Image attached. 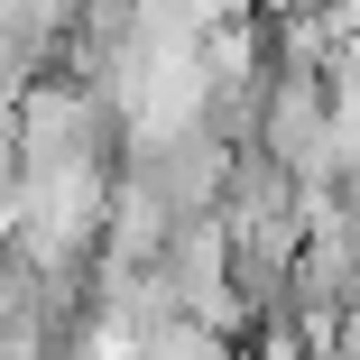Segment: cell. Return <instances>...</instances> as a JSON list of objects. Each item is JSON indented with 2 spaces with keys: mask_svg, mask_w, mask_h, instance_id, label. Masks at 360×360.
<instances>
[{
  "mask_svg": "<svg viewBox=\"0 0 360 360\" xmlns=\"http://www.w3.org/2000/svg\"><path fill=\"white\" fill-rule=\"evenodd\" d=\"M240 148H222L212 129H167V139H129L120 148V194L139 212H158V222H212V203H222V176H231Z\"/></svg>",
  "mask_w": 360,
  "mask_h": 360,
  "instance_id": "1",
  "label": "cell"
}]
</instances>
